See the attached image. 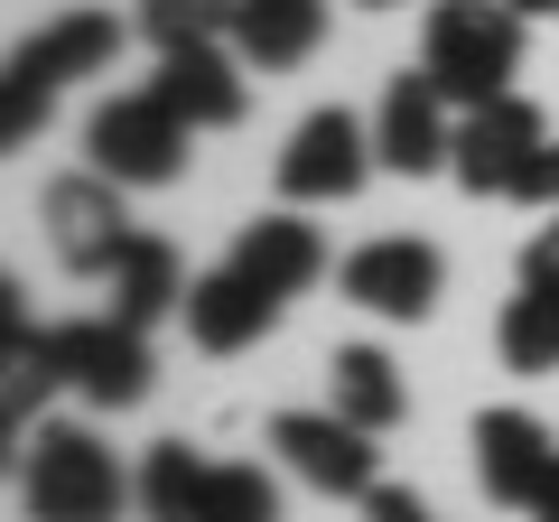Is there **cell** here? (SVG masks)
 I'll list each match as a JSON object with an SVG mask.
<instances>
[{
    "mask_svg": "<svg viewBox=\"0 0 559 522\" xmlns=\"http://www.w3.org/2000/svg\"><path fill=\"white\" fill-rule=\"evenodd\" d=\"M20 448V513L28 522H121V503L140 495V476H121V458L84 420H38Z\"/></svg>",
    "mask_w": 559,
    "mask_h": 522,
    "instance_id": "obj_1",
    "label": "cell"
},
{
    "mask_svg": "<svg viewBox=\"0 0 559 522\" xmlns=\"http://www.w3.org/2000/svg\"><path fill=\"white\" fill-rule=\"evenodd\" d=\"M419 66L439 75V94L457 103V112L513 94V75H522V10L513 0H429V20H419Z\"/></svg>",
    "mask_w": 559,
    "mask_h": 522,
    "instance_id": "obj_2",
    "label": "cell"
},
{
    "mask_svg": "<svg viewBox=\"0 0 559 522\" xmlns=\"http://www.w3.org/2000/svg\"><path fill=\"white\" fill-rule=\"evenodd\" d=\"M187 141H197V131L168 112V94L140 84V94H112L84 121V168H103V178H121V187H168L187 168Z\"/></svg>",
    "mask_w": 559,
    "mask_h": 522,
    "instance_id": "obj_3",
    "label": "cell"
},
{
    "mask_svg": "<svg viewBox=\"0 0 559 522\" xmlns=\"http://www.w3.org/2000/svg\"><path fill=\"white\" fill-rule=\"evenodd\" d=\"M382 168L373 150V121H355L345 103H326V112H308L299 131H289V150H280V205H345L364 178Z\"/></svg>",
    "mask_w": 559,
    "mask_h": 522,
    "instance_id": "obj_4",
    "label": "cell"
},
{
    "mask_svg": "<svg viewBox=\"0 0 559 522\" xmlns=\"http://www.w3.org/2000/svg\"><path fill=\"white\" fill-rule=\"evenodd\" d=\"M121 197H131V187L103 178V168H75V178H57L38 197V224H47V242H57V261L75 271V281H103V271L131 252V215H121Z\"/></svg>",
    "mask_w": 559,
    "mask_h": 522,
    "instance_id": "obj_5",
    "label": "cell"
},
{
    "mask_svg": "<svg viewBox=\"0 0 559 522\" xmlns=\"http://www.w3.org/2000/svg\"><path fill=\"white\" fill-rule=\"evenodd\" d=\"M336 289L364 308V318L419 327L429 308H439V289H448V261H439V242H419V234H382V242H364V252L336 261Z\"/></svg>",
    "mask_w": 559,
    "mask_h": 522,
    "instance_id": "obj_6",
    "label": "cell"
},
{
    "mask_svg": "<svg viewBox=\"0 0 559 522\" xmlns=\"http://www.w3.org/2000/svg\"><path fill=\"white\" fill-rule=\"evenodd\" d=\"M47 345H57V382L84 392L94 411H140L150 402V345L112 308L103 318H75V327H47Z\"/></svg>",
    "mask_w": 559,
    "mask_h": 522,
    "instance_id": "obj_7",
    "label": "cell"
},
{
    "mask_svg": "<svg viewBox=\"0 0 559 522\" xmlns=\"http://www.w3.org/2000/svg\"><path fill=\"white\" fill-rule=\"evenodd\" d=\"M540 141H550V121H540L522 94H495V103H476V112H457V150H448V178H457L466 197H513Z\"/></svg>",
    "mask_w": 559,
    "mask_h": 522,
    "instance_id": "obj_8",
    "label": "cell"
},
{
    "mask_svg": "<svg viewBox=\"0 0 559 522\" xmlns=\"http://www.w3.org/2000/svg\"><path fill=\"white\" fill-rule=\"evenodd\" d=\"M271 448H280V466L299 485H318V495H373L382 485V466H373V429H355L336 402L326 411H280L271 420Z\"/></svg>",
    "mask_w": 559,
    "mask_h": 522,
    "instance_id": "obj_9",
    "label": "cell"
},
{
    "mask_svg": "<svg viewBox=\"0 0 559 522\" xmlns=\"http://www.w3.org/2000/svg\"><path fill=\"white\" fill-rule=\"evenodd\" d=\"M373 150L392 178H439L448 150H457V103L439 94V75L429 66H401L392 84H382V112H373Z\"/></svg>",
    "mask_w": 559,
    "mask_h": 522,
    "instance_id": "obj_10",
    "label": "cell"
},
{
    "mask_svg": "<svg viewBox=\"0 0 559 522\" xmlns=\"http://www.w3.org/2000/svg\"><path fill=\"white\" fill-rule=\"evenodd\" d=\"M466 448H476V485H485L495 503H513V513H532L540 485L559 476V439L532 420V411H513V402H503V411H476V439H466Z\"/></svg>",
    "mask_w": 559,
    "mask_h": 522,
    "instance_id": "obj_11",
    "label": "cell"
},
{
    "mask_svg": "<svg viewBox=\"0 0 559 522\" xmlns=\"http://www.w3.org/2000/svg\"><path fill=\"white\" fill-rule=\"evenodd\" d=\"M150 84L168 94V112H178L187 131H234V121H242V103H252V84H242V47H234V38L168 47Z\"/></svg>",
    "mask_w": 559,
    "mask_h": 522,
    "instance_id": "obj_12",
    "label": "cell"
},
{
    "mask_svg": "<svg viewBox=\"0 0 559 522\" xmlns=\"http://www.w3.org/2000/svg\"><path fill=\"white\" fill-rule=\"evenodd\" d=\"M280 308L289 299H271V289L252 281V271H234V261H215V271H197L187 281V336L205 345V355H242V345H261L280 327Z\"/></svg>",
    "mask_w": 559,
    "mask_h": 522,
    "instance_id": "obj_13",
    "label": "cell"
},
{
    "mask_svg": "<svg viewBox=\"0 0 559 522\" xmlns=\"http://www.w3.org/2000/svg\"><path fill=\"white\" fill-rule=\"evenodd\" d=\"M234 271H252L271 299H299V289H318L326 281V242H318V224L299 215V205H271V215H252L234 234Z\"/></svg>",
    "mask_w": 559,
    "mask_h": 522,
    "instance_id": "obj_14",
    "label": "cell"
},
{
    "mask_svg": "<svg viewBox=\"0 0 559 522\" xmlns=\"http://www.w3.org/2000/svg\"><path fill=\"white\" fill-rule=\"evenodd\" d=\"M112 57H121V20L112 10H66V20H47L38 38H20L10 47V66L20 75H38V84H84V75H112Z\"/></svg>",
    "mask_w": 559,
    "mask_h": 522,
    "instance_id": "obj_15",
    "label": "cell"
},
{
    "mask_svg": "<svg viewBox=\"0 0 559 522\" xmlns=\"http://www.w3.org/2000/svg\"><path fill=\"white\" fill-rule=\"evenodd\" d=\"M326 38V0H234V47L242 66L280 75V66H308Z\"/></svg>",
    "mask_w": 559,
    "mask_h": 522,
    "instance_id": "obj_16",
    "label": "cell"
},
{
    "mask_svg": "<svg viewBox=\"0 0 559 522\" xmlns=\"http://www.w3.org/2000/svg\"><path fill=\"white\" fill-rule=\"evenodd\" d=\"M326 402L345 411L355 429H401L411 420V382H401V364L382 355V345H336V364H326Z\"/></svg>",
    "mask_w": 559,
    "mask_h": 522,
    "instance_id": "obj_17",
    "label": "cell"
},
{
    "mask_svg": "<svg viewBox=\"0 0 559 522\" xmlns=\"http://www.w3.org/2000/svg\"><path fill=\"white\" fill-rule=\"evenodd\" d=\"M103 289H112V318L140 327V336H150L168 308H187V271H178V252H168L159 234H131V252L103 271Z\"/></svg>",
    "mask_w": 559,
    "mask_h": 522,
    "instance_id": "obj_18",
    "label": "cell"
},
{
    "mask_svg": "<svg viewBox=\"0 0 559 522\" xmlns=\"http://www.w3.org/2000/svg\"><path fill=\"white\" fill-rule=\"evenodd\" d=\"M495 355H503V373H522V382L559 373V289H532V281H522L513 299H503Z\"/></svg>",
    "mask_w": 559,
    "mask_h": 522,
    "instance_id": "obj_19",
    "label": "cell"
},
{
    "mask_svg": "<svg viewBox=\"0 0 559 522\" xmlns=\"http://www.w3.org/2000/svg\"><path fill=\"white\" fill-rule=\"evenodd\" d=\"M205 476H215V466L187 439H159L140 458V513L150 522H205Z\"/></svg>",
    "mask_w": 559,
    "mask_h": 522,
    "instance_id": "obj_20",
    "label": "cell"
},
{
    "mask_svg": "<svg viewBox=\"0 0 559 522\" xmlns=\"http://www.w3.org/2000/svg\"><path fill=\"white\" fill-rule=\"evenodd\" d=\"M140 38L159 47H205V38H234V0H140Z\"/></svg>",
    "mask_w": 559,
    "mask_h": 522,
    "instance_id": "obj_21",
    "label": "cell"
},
{
    "mask_svg": "<svg viewBox=\"0 0 559 522\" xmlns=\"http://www.w3.org/2000/svg\"><path fill=\"white\" fill-rule=\"evenodd\" d=\"M205 522H280V485L261 466H215L205 476Z\"/></svg>",
    "mask_w": 559,
    "mask_h": 522,
    "instance_id": "obj_22",
    "label": "cell"
},
{
    "mask_svg": "<svg viewBox=\"0 0 559 522\" xmlns=\"http://www.w3.org/2000/svg\"><path fill=\"white\" fill-rule=\"evenodd\" d=\"M47 103H57V84H38V75H0V150H28L47 131Z\"/></svg>",
    "mask_w": 559,
    "mask_h": 522,
    "instance_id": "obj_23",
    "label": "cell"
},
{
    "mask_svg": "<svg viewBox=\"0 0 559 522\" xmlns=\"http://www.w3.org/2000/svg\"><path fill=\"white\" fill-rule=\"evenodd\" d=\"M522 281H532V289H559V205L532 224V242H522Z\"/></svg>",
    "mask_w": 559,
    "mask_h": 522,
    "instance_id": "obj_24",
    "label": "cell"
},
{
    "mask_svg": "<svg viewBox=\"0 0 559 522\" xmlns=\"http://www.w3.org/2000/svg\"><path fill=\"white\" fill-rule=\"evenodd\" d=\"M513 197H522V205H540V215L559 205V141H540V150H532V168H522Z\"/></svg>",
    "mask_w": 559,
    "mask_h": 522,
    "instance_id": "obj_25",
    "label": "cell"
},
{
    "mask_svg": "<svg viewBox=\"0 0 559 522\" xmlns=\"http://www.w3.org/2000/svg\"><path fill=\"white\" fill-rule=\"evenodd\" d=\"M364 522H439V513H429L411 485H373V495H364Z\"/></svg>",
    "mask_w": 559,
    "mask_h": 522,
    "instance_id": "obj_26",
    "label": "cell"
},
{
    "mask_svg": "<svg viewBox=\"0 0 559 522\" xmlns=\"http://www.w3.org/2000/svg\"><path fill=\"white\" fill-rule=\"evenodd\" d=\"M532 522H559V476L540 485V503H532Z\"/></svg>",
    "mask_w": 559,
    "mask_h": 522,
    "instance_id": "obj_27",
    "label": "cell"
},
{
    "mask_svg": "<svg viewBox=\"0 0 559 522\" xmlns=\"http://www.w3.org/2000/svg\"><path fill=\"white\" fill-rule=\"evenodd\" d=\"M513 10L522 20H559V0H513Z\"/></svg>",
    "mask_w": 559,
    "mask_h": 522,
    "instance_id": "obj_28",
    "label": "cell"
},
{
    "mask_svg": "<svg viewBox=\"0 0 559 522\" xmlns=\"http://www.w3.org/2000/svg\"><path fill=\"white\" fill-rule=\"evenodd\" d=\"M355 10H401V0H355Z\"/></svg>",
    "mask_w": 559,
    "mask_h": 522,
    "instance_id": "obj_29",
    "label": "cell"
}]
</instances>
